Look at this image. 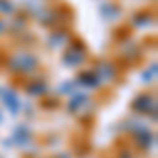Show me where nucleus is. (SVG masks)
Returning a JSON list of instances; mask_svg holds the SVG:
<instances>
[{
  "instance_id": "17",
  "label": "nucleus",
  "mask_w": 158,
  "mask_h": 158,
  "mask_svg": "<svg viewBox=\"0 0 158 158\" xmlns=\"http://www.w3.org/2000/svg\"><path fill=\"white\" fill-rule=\"evenodd\" d=\"M76 91H78V85H76L74 78L63 80V82H59V86H57V97H70L72 93H76Z\"/></svg>"
},
{
  "instance_id": "20",
  "label": "nucleus",
  "mask_w": 158,
  "mask_h": 158,
  "mask_svg": "<svg viewBox=\"0 0 158 158\" xmlns=\"http://www.w3.org/2000/svg\"><path fill=\"white\" fill-rule=\"evenodd\" d=\"M4 34H6V19L0 17V38L4 36Z\"/></svg>"
},
{
  "instance_id": "23",
  "label": "nucleus",
  "mask_w": 158,
  "mask_h": 158,
  "mask_svg": "<svg viewBox=\"0 0 158 158\" xmlns=\"http://www.w3.org/2000/svg\"><path fill=\"white\" fill-rule=\"evenodd\" d=\"M0 122H2V112H0Z\"/></svg>"
},
{
  "instance_id": "13",
  "label": "nucleus",
  "mask_w": 158,
  "mask_h": 158,
  "mask_svg": "<svg viewBox=\"0 0 158 158\" xmlns=\"http://www.w3.org/2000/svg\"><path fill=\"white\" fill-rule=\"evenodd\" d=\"M97 15L101 21L114 23V21H118L122 17V6L116 0H103V2H99V6H97Z\"/></svg>"
},
{
  "instance_id": "5",
  "label": "nucleus",
  "mask_w": 158,
  "mask_h": 158,
  "mask_svg": "<svg viewBox=\"0 0 158 158\" xmlns=\"http://www.w3.org/2000/svg\"><path fill=\"white\" fill-rule=\"evenodd\" d=\"M72 38H74V34H72L70 25H57V27H51L49 32H47L44 47L49 51H63Z\"/></svg>"
},
{
  "instance_id": "18",
  "label": "nucleus",
  "mask_w": 158,
  "mask_h": 158,
  "mask_svg": "<svg viewBox=\"0 0 158 158\" xmlns=\"http://www.w3.org/2000/svg\"><path fill=\"white\" fill-rule=\"evenodd\" d=\"M17 11H19V9H17L15 0H0V17H2V19L13 17Z\"/></svg>"
},
{
  "instance_id": "24",
  "label": "nucleus",
  "mask_w": 158,
  "mask_h": 158,
  "mask_svg": "<svg viewBox=\"0 0 158 158\" xmlns=\"http://www.w3.org/2000/svg\"><path fill=\"white\" fill-rule=\"evenodd\" d=\"M42 158H53V156H42Z\"/></svg>"
},
{
  "instance_id": "21",
  "label": "nucleus",
  "mask_w": 158,
  "mask_h": 158,
  "mask_svg": "<svg viewBox=\"0 0 158 158\" xmlns=\"http://www.w3.org/2000/svg\"><path fill=\"white\" fill-rule=\"evenodd\" d=\"M53 158H74V154L72 152H59L57 156H53Z\"/></svg>"
},
{
  "instance_id": "14",
  "label": "nucleus",
  "mask_w": 158,
  "mask_h": 158,
  "mask_svg": "<svg viewBox=\"0 0 158 158\" xmlns=\"http://www.w3.org/2000/svg\"><path fill=\"white\" fill-rule=\"evenodd\" d=\"M27 25H30V17L25 15L23 11H17L13 17L6 19V34H13V36H21L27 32Z\"/></svg>"
},
{
  "instance_id": "12",
  "label": "nucleus",
  "mask_w": 158,
  "mask_h": 158,
  "mask_svg": "<svg viewBox=\"0 0 158 158\" xmlns=\"http://www.w3.org/2000/svg\"><path fill=\"white\" fill-rule=\"evenodd\" d=\"M0 101H2V106L6 108V112L11 116H19L21 110H23V101L19 97L17 89H13V86H6V89L0 91Z\"/></svg>"
},
{
  "instance_id": "1",
  "label": "nucleus",
  "mask_w": 158,
  "mask_h": 158,
  "mask_svg": "<svg viewBox=\"0 0 158 158\" xmlns=\"http://www.w3.org/2000/svg\"><path fill=\"white\" fill-rule=\"evenodd\" d=\"M2 68L11 76H34L36 72H40V57L34 51L27 49H17L11 51L6 55V59H2Z\"/></svg>"
},
{
  "instance_id": "4",
  "label": "nucleus",
  "mask_w": 158,
  "mask_h": 158,
  "mask_svg": "<svg viewBox=\"0 0 158 158\" xmlns=\"http://www.w3.org/2000/svg\"><path fill=\"white\" fill-rule=\"evenodd\" d=\"M131 112L139 118H152V122H156L158 114V99L154 91H141L131 99Z\"/></svg>"
},
{
  "instance_id": "19",
  "label": "nucleus",
  "mask_w": 158,
  "mask_h": 158,
  "mask_svg": "<svg viewBox=\"0 0 158 158\" xmlns=\"http://www.w3.org/2000/svg\"><path fill=\"white\" fill-rule=\"evenodd\" d=\"M40 103H42L44 110H55V108H59L61 97H57V95H44V97H40Z\"/></svg>"
},
{
  "instance_id": "11",
  "label": "nucleus",
  "mask_w": 158,
  "mask_h": 158,
  "mask_svg": "<svg viewBox=\"0 0 158 158\" xmlns=\"http://www.w3.org/2000/svg\"><path fill=\"white\" fill-rule=\"evenodd\" d=\"M156 25V15H154V9H139V11H133L131 17H129V27L133 30H139V32H148Z\"/></svg>"
},
{
  "instance_id": "2",
  "label": "nucleus",
  "mask_w": 158,
  "mask_h": 158,
  "mask_svg": "<svg viewBox=\"0 0 158 158\" xmlns=\"http://www.w3.org/2000/svg\"><path fill=\"white\" fill-rule=\"evenodd\" d=\"M124 129L131 137V143H135L137 150L141 152H152L156 148V131L146 124V122L139 120V116H133L124 122Z\"/></svg>"
},
{
  "instance_id": "8",
  "label": "nucleus",
  "mask_w": 158,
  "mask_h": 158,
  "mask_svg": "<svg viewBox=\"0 0 158 158\" xmlns=\"http://www.w3.org/2000/svg\"><path fill=\"white\" fill-rule=\"evenodd\" d=\"M93 106V101H91V95L86 93V91H76L72 93L70 97H65V112L70 114V116H80V114H86V110Z\"/></svg>"
},
{
  "instance_id": "26",
  "label": "nucleus",
  "mask_w": 158,
  "mask_h": 158,
  "mask_svg": "<svg viewBox=\"0 0 158 158\" xmlns=\"http://www.w3.org/2000/svg\"><path fill=\"white\" fill-rule=\"evenodd\" d=\"M0 158H2V156H0Z\"/></svg>"
},
{
  "instance_id": "22",
  "label": "nucleus",
  "mask_w": 158,
  "mask_h": 158,
  "mask_svg": "<svg viewBox=\"0 0 158 158\" xmlns=\"http://www.w3.org/2000/svg\"><path fill=\"white\" fill-rule=\"evenodd\" d=\"M34 2H40V4H44V2H47V0H34Z\"/></svg>"
},
{
  "instance_id": "15",
  "label": "nucleus",
  "mask_w": 158,
  "mask_h": 158,
  "mask_svg": "<svg viewBox=\"0 0 158 158\" xmlns=\"http://www.w3.org/2000/svg\"><path fill=\"white\" fill-rule=\"evenodd\" d=\"M76 80V85H78V89L82 91H95V89H103V85H101V80H99V76L91 68H86V70H80L78 72V76L74 78Z\"/></svg>"
},
{
  "instance_id": "25",
  "label": "nucleus",
  "mask_w": 158,
  "mask_h": 158,
  "mask_svg": "<svg viewBox=\"0 0 158 158\" xmlns=\"http://www.w3.org/2000/svg\"><path fill=\"white\" fill-rule=\"evenodd\" d=\"M0 91H2V86H0Z\"/></svg>"
},
{
  "instance_id": "9",
  "label": "nucleus",
  "mask_w": 158,
  "mask_h": 158,
  "mask_svg": "<svg viewBox=\"0 0 158 158\" xmlns=\"http://www.w3.org/2000/svg\"><path fill=\"white\" fill-rule=\"evenodd\" d=\"M118 57H120L122 63H127V65H131V63H137V61L143 57V47L133 40V38H127V40H122L118 42Z\"/></svg>"
},
{
  "instance_id": "16",
  "label": "nucleus",
  "mask_w": 158,
  "mask_h": 158,
  "mask_svg": "<svg viewBox=\"0 0 158 158\" xmlns=\"http://www.w3.org/2000/svg\"><path fill=\"white\" fill-rule=\"evenodd\" d=\"M156 78H158V63H156V59H152L146 68L141 70V82L146 86H150V85L156 82Z\"/></svg>"
},
{
  "instance_id": "3",
  "label": "nucleus",
  "mask_w": 158,
  "mask_h": 158,
  "mask_svg": "<svg viewBox=\"0 0 158 158\" xmlns=\"http://www.w3.org/2000/svg\"><path fill=\"white\" fill-rule=\"evenodd\" d=\"M86 61H89V49H86V42L80 40L78 36H74L68 47L61 51V65L63 68H70V70H78L82 68Z\"/></svg>"
},
{
  "instance_id": "7",
  "label": "nucleus",
  "mask_w": 158,
  "mask_h": 158,
  "mask_svg": "<svg viewBox=\"0 0 158 158\" xmlns=\"http://www.w3.org/2000/svg\"><path fill=\"white\" fill-rule=\"evenodd\" d=\"M49 91H51L49 80H47V76H42L40 72H36L34 76H27L23 80V93L32 99L44 97V95H49Z\"/></svg>"
},
{
  "instance_id": "10",
  "label": "nucleus",
  "mask_w": 158,
  "mask_h": 158,
  "mask_svg": "<svg viewBox=\"0 0 158 158\" xmlns=\"http://www.w3.org/2000/svg\"><path fill=\"white\" fill-rule=\"evenodd\" d=\"M32 139H34L32 127L25 124V122H21V124H17L11 131V137L4 139V148H19V150H23L25 146L32 143Z\"/></svg>"
},
{
  "instance_id": "6",
  "label": "nucleus",
  "mask_w": 158,
  "mask_h": 158,
  "mask_svg": "<svg viewBox=\"0 0 158 158\" xmlns=\"http://www.w3.org/2000/svg\"><path fill=\"white\" fill-rule=\"evenodd\" d=\"M91 70L99 76V80H101L103 86L118 82V76H120V65H118L116 61H112V59H97Z\"/></svg>"
}]
</instances>
